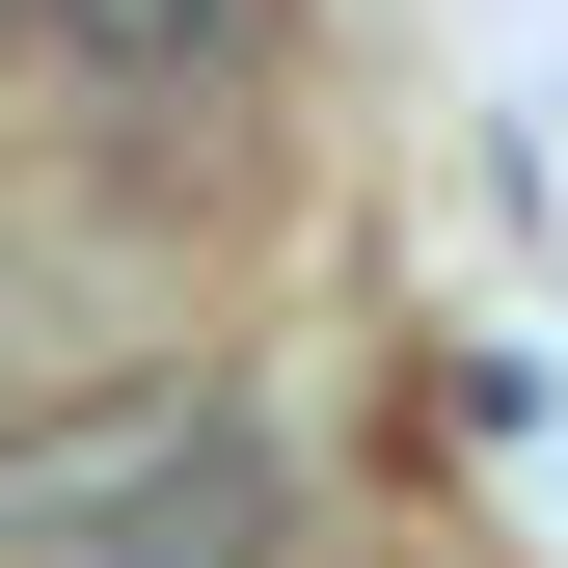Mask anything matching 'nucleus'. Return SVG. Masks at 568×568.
I'll return each mask as SVG.
<instances>
[{"instance_id":"obj_1","label":"nucleus","mask_w":568,"mask_h":568,"mask_svg":"<svg viewBox=\"0 0 568 568\" xmlns=\"http://www.w3.org/2000/svg\"><path fill=\"white\" fill-rule=\"evenodd\" d=\"M0 28H28L54 82H109V109H190V82L271 54V0H0Z\"/></svg>"}]
</instances>
